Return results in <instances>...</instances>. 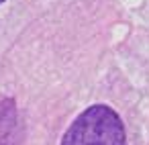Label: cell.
Instances as JSON below:
<instances>
[{"label": "cell", "mask_w": 149, "mask_h": 145, "mask_svg": "<svg viewBox=\"0 0 149 145\" xmlns=\"http://www.w3.org/2000/svg\"><path fill=\"white\" fill-rule=\"evenodd\" d=\"M61 145H127L125 123L108 104H92L74 119Z\"/></svg>", "instance_id": "cell-1"}, {"label": "cell", "mask_w": 149, "mask_h": 145, "mask_svg": "<svg viewBox=\"0 0 149 145\" xmlns=\"http://www.w3.org/2000/svg\"><path fill=\"white\" fill-rule=\"evenodd\" d=\"M0 145H21V123L15 100L0 104Z\"/></svg>", "instance_id": "cell-2"}, {"label": "cell", "mask_w": 149, "mask_h": 145, "mask_svg": "<svg viewBox=\"0 0 149 145\" xmlns=\"http://www.w3.org/2000/svg\"><path fill=\"white\" fill-rule=\"evenodd\" d=\"M2 2H4V0H0V4H2Z\"/></svg>", "instance_id": "cell-3"}]
</instances>
